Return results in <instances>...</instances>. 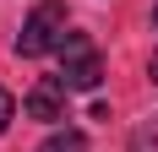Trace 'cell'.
<instances>
[{
	"label": "cell",
	"instance_id": "obj_1",
	"mask_svg": "<svg viewBox=\"0 0 158 152\" xmlns=\"http://www.w3.org/2000/svg\"><path fill=\"white\" fill-rule=\"evenodd\" d=\"M60 44H65V6L60 0L33 6V16L22 22V33H16V54L38 60V54H49V49H60Z\"/></svg>",
	"mask_w": 158,
	"mask_h": 152
},
{
	"label": "cell",
	"instance_id": "obj_2",
	"mask_svg": "<svg viewBox=\"0 0 158 152\" xmlns=\"http://www.w3.org/2000/svg\"><path fill=\"white\" fill-rule=\"evenodd\" d=\"M60 54H65V71H60V76H65L71 92H93L98 82H104V60H98V49H93L87 33H65Z\"/></svg>",
	"mask_w": 158,
	"mask_h": 152
},
{
	"label": "cell",
	"instance_id": "obj_3",
	"mask_svg": "<svg viewBox=\"0 0 158 152\" xmlns=\"http://www.w3.org/2000/svg\"><path fill=\"white\" fill-rule=\"evenodd\" d=\"M65 76H38L33 82V92L22 98V114L27 120H44V125H55V120H65Z\"/></svg>",
	"mask_w": 158,
	"mask_h": 152
},
{
	"label": "cell",
	"instance_id": "obj_4",
	"mask_svg": "<svg viewBox=\"0 0 158 152\" xmlns=\"http://www.w3.org/2000/svg\"><path fill=\"white\" fill-rule=\"evenodd\" d=\"M38 152H87V136H82V130H55Z\"/></svg>",
	"mask_w": 158,
	"mask_h": 152
},
{
	"label": "cell",
	"instance_id": "obj_5",
	"mask_svg": "<svg viewBox=\"0 0 158 152\" xmlns=\"http://www.w3.org/2000/svg\"><path fill=\"white\" fill-rule=\"evenodd\" d=\"M131 152H158V125H142L136 141H131Z\"/></svg>",
	"mask_w": 158,
	"mask_h": 152
},
{
	"label": "cell",
	"instance_id": "obj_6",
	"mask_svg": "<svg viewBox=\"0 0 158 152\" xmlns=\"http://www.w3.org/2000/svg\"><path fill=\"white\" fill-rule=\"evenodd\" d=\"M11 120H16V98H11L6 87H0V136L11 130Z\"/></svg>",
	"mask_w": 158,
	"mask_h": 152
},
{
	"label": "cell",
	"instance_id": "obj_7",
	"mask_svg": "<svg viewBox=\"0 0 158 152\" xmlns=\"http://www.w3.org/2000/svg\"><path fill=\"white\" fill-rule=\"evenodd\" d=\"M153 33H158V0H153Z\"/></svg>",
	"mask_w": 158,
	"mask_h": 152
}]
</instances>
